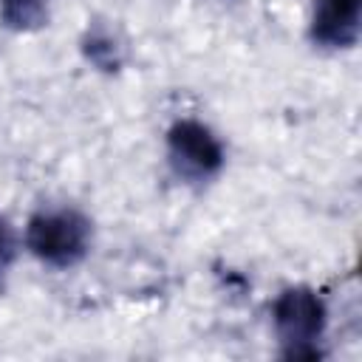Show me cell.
<instances>
[{"label":"cell","mask_w":362,"mask_h":362,"mask_svg":"<svg viewBox=\"0 0 362 362\" xmlns=\"http://www.w3.org/2000/svg\"><path fill=\"white\" fill-rule=\"evenodd\" d=\"M272 320L286 359H320V339L325 334L328 311L317 291L291 286L280 291L272 305Z\"/></svg>","instance_id":"1"},{"label":"cell","mask_w":362,"mask_h":362,"mask_svg":"<svg viewBox=\"0 0 362 362\" xmlns=\"http://www.w3.org/2000/svg\"><path fill=\"white\" fill-rule=\"evenodd\" d=\"M25 246L45 266L71 269L90 249V223L76 209H42L25 226Z\"/></svg>","instance_id":"2"},{"label":"cell","mask_w":362,"mask_h":362,"mask_svg":"<svg viewBox=\"0 0 362 362\" xmlns=\"http://www.w3.org/2000/svg\"><path fill=\"white\" fill-rule=\"evenodd\" d=\"M167 153L173 170L187 181H209L223 167V147L218 136L195 119H181L170 127Z\"/></svg>","instance_id":"3"},{"label":"cell","mask_w":362,"mask_h":362,"mask_svg":"<svg viewBox=\"0 0 362 362\" xmlns=\"http://www.w3.org/2000/svg\"><path fill=\"white\" fill-rule=\"evenodd\" d=\"M362 0H314L311 40L322 48H351L359 40Z\"/></svg>","instance_id":"4"},{"label":"cell","mask_w":362,"mask_h":362,"mask_svg":"<svg viewBox=\"0 0 362 362\" xmlns=\"http://www.w3.org/2000/svg\"><path fill=\"white\" fill-rule=\"evenodd\" d=\"M0 20L14 31H34L48 20L45 0H0Z\"/></svg>","instance_id":"5"},{"label":"cell","mask_w":362,"mask_h":362,"mask_svg":"<svg viewBox=\"0 0 362 362\" xmlns=\"http://www.w3.org/2000/svg\"><path fill=\"white\" fill-rule=\"evenodd\" d=\"M82 48H85V57H88L96 68H102V71H116V68L122 65V48H119V42L113 40V34L105 31V28L88 31Z\"/></svg>","instance_id":"6"},{"label":"cell","mask_w":362,"mask_h":362,"mask_svg":"<svg viewBox=\"0 0 362 362\" xmlns=\"http://www.w3.org/2000/svg\"><path fill=\"white\" fill-rule=\"evenodd\" d=\"M11 260H14V238H11L8 226H6V221L0 218V286H3V280L8 274Z\"/></svg>","instance_id":"7"}]
</instances>
